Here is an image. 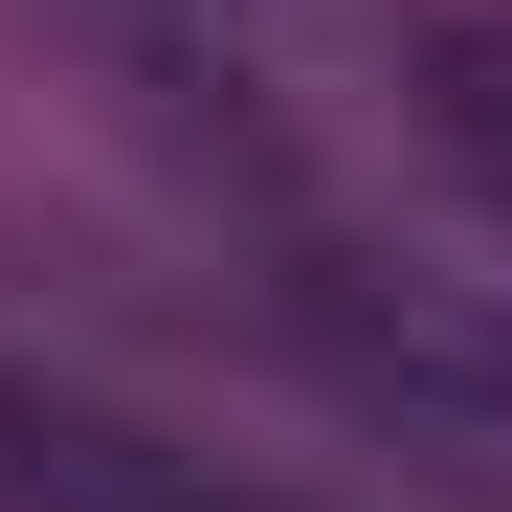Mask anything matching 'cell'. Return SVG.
Segmentation results:
<instances>
[{
  "label": "cell",
  "instance_id": "cell-1",
  "mask_svg": "<svg viewBox=\"0 0 512 512\" xmlns=\"http://www.w3.org/2000/svg\"><path fill=\"white\" fill-rule=\"evenodd\" d=\"M0 512H290V490H245L223 446H156L67 379H0Z\"/></svg>",
  "mask_w": 512,
  "mask_h": 512
}]
</instances>
